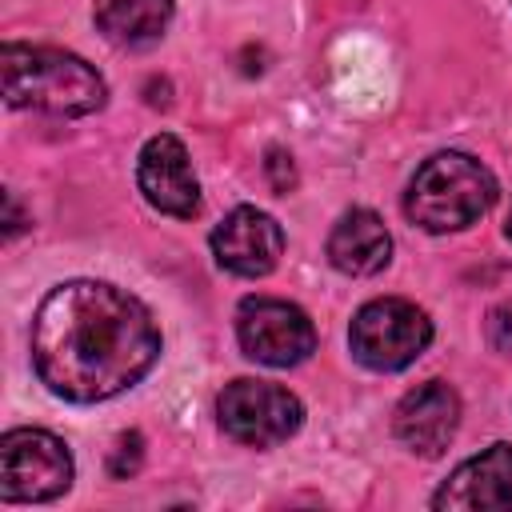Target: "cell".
<instances>
[{"mask_svg": "<svg viewBox=\"0 0 512 512\" xmlns=\"http://www.w3.org/2000/svg\"><path fill=\"white\" fill-rule=\"evenodd\" d=\"M160 356L152 312L104 280L56 284L32 320V364L48 392L100 404L132 388Z\"/></svg>", "mask_w": 512, "mask_h": 512, "instance_id": "obj_1", "label": "cell"}, {"mask_svg": "<svg viewBox=\"0 0 512 512\" xmlns=\"http://www.w3.org/2000/svg\"><path fill=\"white\" fill-rule=\"evenodd\" d=\"M0 76L12 108H32L48 116H88V112H100L108 96L104 76L88 60L64 48L4 44Z\"/></svg>", "mask_w": 512, "mask_h": 512, "instance_id": "obj_2", "label": "cell"}, {"mask_svg": "<svg viewBox=\"0 0 512 512\" xmlns=\"http://www.w3.org/2000/svg\"><path fill=\"white\" fill-rule=\"evenodd\" d=\"M496 200L492 172L468 152L428 156L404 192V212L424 232H460L476 224Z\"/></svg>", "mask_w": 512, "mask_h": 512, "instance_id": "obj_3", "label": "cell"}, {"mask_svg": "<svg viewBox=\"0 0 512 512\" xmlns=\"http://www.w3.org/2000/svg\"><path fill=\"white\" fill-rule=\"evenodd\" d=\"M352 356L372 372H400L432 344V320L424 308L400 296L368 300L348 328Z\"/></svg>", "mask_w": 512, "mask_h": 512, "instance_id": "obj_4", "label": "cell"}, {"mask_svg": "<svg viewBox=\"0 0 512 512\" xmlns=\"http://www.w3.org/2000/svg\"><path fill=\"white\" fill-rule=\"evenodd\" d=\"M72 484V452L44 428H12L0 440V496L16 504L56 500Z\"/></svg>", "mask_w": 512, "mask_h": 512, "instance_id": "obj_5", "label": "cell"}, {"mask_svg": "<svg viewBox=\"0 0 512 512\" xmlns=\"http://www.w3.org/2000/svg\"><path fill=\"white\" fill-rule=\"evenodd\" d=\"M216 416H220V428L248 448L284 444L304 424V408L288 388L268 380H248V376L224 384L216 400Z\"/></svg>", "mask_w": 512, "mask_h": 512, "instance_id": "obj_6", "label": "cell"}, {"mask_svg": "<svg viewBox=\"0 0 512 512\" xmlns=\"http://www.w3.org/2000/svg\"><path fill=\"white\" fill-rule=\"evenodd\" d=\"M236 340L248 360L268 368H292L312 356L316 328L304 308L276 296H248L236 308Z\"/></svg>", "mask_w": 512, "mask_h": 512, "instance_id": "obj_7", "label": "cell"}, {"mask_svg": "<svg viewBox=\"0 0 512 512\" xmlns=\"http://www.w3.org/2000/svg\"><path fill=\"white\" fill-rule=\"evenodd\" d=\"M280 252H284V228L260 212V208H232L216 232H212V256L224 272L232 276H268L276 264H280Z\"/></svg>", "mask_w": 512, "mask_h": 512, "instance_id": "obj_8", "label": "cell"}, {"mask_svg": "<svg viewBox=\"0 0 512 512\" xmlns=\"http://www.w3.org/2000/svg\"><path fill=\"white\" fill-rule=\"evenodd\" d=\"M136 184L144 192V200L164 212V216H196L200 208V184H196V172H192V160H188V148L160 132L152 136L144 148H140V164H136Z\"/></svg>", "mask_w": 512, "mask_h": 512, "instance_id": "obj_9", "label": "cell"}, {"mask_svg": "<svg viewBox=\"0 0 512 512\" xmlns=\"http://www.w3.org/2000/svg\"><path fill=\"white\" fill-rule=\"evenodd\" d=\"M436 512H496L512 508V444L496 440L480 456L464 460L432 496Z\"/></svg>", "mask_w": 512, "mask_h": 512, "instance_id": "obj_10", "label": "cell"}, {"mask_svg": "<svg viewBox=\"0 0 512 512\" xmlns=\"http://www.w3.org/2000/svg\"><path fill=\"white\" fill-rule=\"evenodd\" d=\"M396 440L416 456H440L460 428V396L444 380H424L396 404Z\"/></svg>", "mask_w": 512, "mask_h": 512, "instance_id": "obj_11", "label": "cell"}, {"mask_svg": "<svg viewBox=\"0 0 512 512\" xmlns=\"http://www.w3.org/2000/svg\"><path fill=\"white\" fill-rule=\"evenodd\" d=\"M328 260L344 276H376L392 260V236L368 208H352L328 232Z\"/></svg>", "mask_w": 512, "mask_h": 512, "instance_id": "obj_12", "label": "cell"}, {"mask_svg": "<svg viewBox=\"0 0 512 512\" xmlns=\"http://www.w3.org/2000/svg\"><path fill=\"white\" fill-rule=\"evenodd\" d=\"M172 24V0H96V28L120 48H144Z\"/></svg>", "mask_w": 512, "mask_h": 512, "instance_id": "obj_13", "label": "cell"}, {"mask_svg": "<svg viewBox=\"0 0 512 512\" xmlns=\"http://www.w3.org/2000/svg\"><path fill=\"white\" fill-rule=\"evenodd\" d=\"M140 456H144V440H140V432H124V436L116 440L112 456H108V472H112L116 480H124V476H132V472L140 468Z\"/></svg>", "mask_w": 512, "mask_h": 512, "instance_id": "obj_14", "label": "cell"}, {"mask_svg": "<svg viewBox=\"0 0 512 512\" xmlns=\"http://www.w3.org/2000/svg\"><path fill=\"white\" fill-rule=\"evenodd\" d=\"M488 340H492L500 352H512V300H500V304L488 312Z\"/></svg>", "mask_w": 512, "mask_h": 512, "instance_id": "obj_15", "label": "cell"}, {"mask_svg": "<svg viewBox=\"0 0 512 512\" xmlns=\"http://www.w3.org/2000/svg\"><path fill=\"white\" fill-rule=\"evenodd\" d=\"M504 232H508V240H512V212H508V224H504Z\"/></svg>", "mask_w": 512, "mask_h": 512, "instance_id": "obj_16", "label": "cell"}]
</instances>
